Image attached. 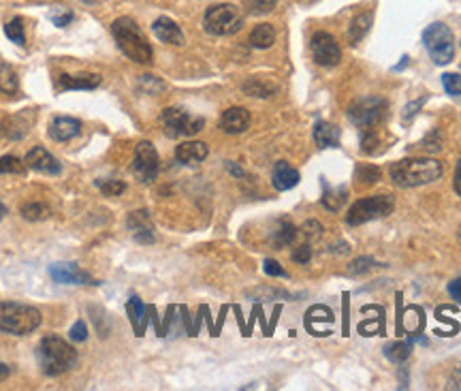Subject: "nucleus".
Listing matches in <instances>:
<instances>
[{
  "instance_id": "obj_1",
  "label": "nucleus",
  "mask_w": 461,
  "mask_h": 391,
  "mask_svg": "<svg viewBox=\"0 0 461 391\" xmlns=\"http://www.w3.org/2000/svg\"><path fill=\"white\" fill-rule=\"evenodd\" d=\"M36 360L45 377H60L75 368L77 351L64 338L56 334H47L45 338H41L36 347Z\"/></svg>"
},
{
  "instance_id": "obj_2",
  "label": "nucleus",
  "mask_w": 461,
  "mask_h": 391,
  "mask_svg": "<svg viewBox=\"0 0 461 391\" xmlns=\"http://www.w3.org/2000/svg\"><path fill=\"white\" fill-rule=\"evenodd\" d=\"M111 34H113L118 47L122 49V54L126 58H130L133 62H139V64L152 62V56H154L152 45H150V41L145 39V34L141 32V28L137 26L135 19L118 17L111 24Z\"/></svg>"
},
{
  "instance_id": "obj_3",
  "label": "nucleus",
  "mask_w": 461,
  "mask_h": 391,
  "mask_svg": "<svg viewBox=\"0 0 461 391\" xmlns=\"http://www.w3.org/2000/svg\"><path fill=\"white\" fill-rule=\"evenodd\" d=\"M442 176V163L436 158H404L391 167V180L400 188H417L436 182Z\"/></svg>"
},
{
  "instance_id": "obj_4",
  "label": "nucleus",
  "mask_w": 461,
  "mask_h": 391,
  "mask_svg": "<svg viewBox=\"0 0 461 391\" xmlns=\"http://www.w3.org/2000/svg\"><path fill=\"white\" fill-rule=\"evenodd\" d=\"M41 325V313L34 306L17 302H0V332L11 336H28Z\"/></svg>"
},
{
  "instance_id": "obj_5",
  "label": "nucleus",
  "mask_w": 461,
  "mask_h": 391,
  "mask_svg": "<svg viewBox=\"0 0 461 391\" xmlns=\"http://www.w3.org/2000/svg\"><path fill=\"white\" fill-rule=\"evenodd\" d=\"M205 32L214 36H231L244 28V13L235 4H214L205 11L203 17Z\"/></svg>"
},
{
  "instance_id": "obj_6",
  "label": "nucleus",
  "mask_w": 461,
  "mask_h": 391,
  "mask_svg": "<svg viewBox=\"0 0 461 391\" xmlns=\"http://www.w3.org/2000/svg\"><path fill=\"white\" fill-rule=\"evenodd\" d=\"M423 43L436 64H449L455 58V39L453 32L447 24L436 21L425 28L423 32Z\"/></svg>"
},
{
  "instance_id": "obj_7",
  "label": "nucleus",
  "mask_w": 461,
  "mask_h": 391,
  "mask_svg": "<svg viewBox=\"0 0 461 391\" xmlns=\"http://www.w3.org/2000/svg\"><path fill=\"white\" fill-rule=\"evenodd\" d=\"M395 208V201L391 195H374V197H366V199H359L346 214V223L357 227V225H363V223H370V220H376V218H385L393 212Z\"/></svg>"
},
{
  "instance_id": "obj_8",
  "label": "nucleus",
  "mask_w": 461,
  "mask_h": 391,
  "mask_svg": "<svg viewBox=\"0 0 461 391\" xmlns=\"http://www.w3.org/2000/svg\"><path fill=\"white\" fill-rule=\"evenodd\" d=\"M387 116V101L380 96H363L348 107V118L361 128H376Z\"/></svg>"
},
{
  "instance_id": "obj_9",
  "label": "nucleus",
  "mask_w": 461,
  "mask_h": 391,
  "mask_svg": "<svg viewBox=\"0 0 461 391\" xmlns=\"http://www.w3.org/2000/svg\"><path fill=\"white\" fill-rule=\"evenodd\" d=\"M205 120L199 116H192L180 107H167L162 111V126H165V135L167 137H192L203 128Z\"/></svg>"
},
{
  "instance_id": "obj_10",
  "label": "nucleus",
  "mask_w": 461,
  "mask_h": 391,
  "mask_svg": "<svg viewBox=\"0 0 461 391\" xmlns=\"http://www.w3.org/2000/svg\"><path fill=\"white\" fill-rule=\"evenodd\" d=\"M160 169V158L156 148L150 141H139L135 148V158H133V173L139 182L150 184L156 180Z\"/></svg>"
},
{
  "instance_id": "obj_11",
  "label": "nucleus",
  "mask_w": 461,
  "mask_h": 391,
  "mask_svg": "<svg viewBox=\"0 0 461 391\" xmlns=\"http://www.w3.org/2000/svg\"><path fill=\"white\" fill-rule=\"evenodd\" d=\"M310 47H312V56L316 64L321 66H336L342 58V49L336 36L329 32H316L310 41Z\"/></svg>"
},
{
  "instance_id": "obj_12",
  "label": "nucleus",
  "mask_w": 461,
  "mask_h": 391,
  "mask_svg": "<svg viewBox=\"0 0 461 391\" xmlns=\"http://www.w3.org/2000/svg\"><path fill=\"white\" fill-rule=\"evenodd\" d=\"M26 167H30L38 173H45V176H58L62 171L60 161L51 152H47L43 146H34L26 154Z\"/></svg>"
},
{
  "instance_id": "obj_13",
  "label": "nucleus",
  "mask_w": 461,
  "mask_h": 391,
  "mask_svg": "<svg viewBox=\"0 0 461 391\" xmlns=\"http://www.w3.org/2000/svg\"><path fill=\"white\" fill-rule=\"evenodd\" d=\"M49 276L53 283L58 285H96V280H92L86 272L79 270L77 263H53L49 268Z\"/></svg>"
},
{
  "instance_id": "obj_14",
  "label": "nucleus",
  "mask_w": 461,
  "mask_h": 391,
  "mask_svg": "<svg viewBox=\"0 0 461 391\" xmlns=\"http://www.w3.org/2000/svg\"><path fill=\"white\" fill-rule=\"evenodd\" d=\"M81 133V122L71 116H56L49 124V137L53 141H71Z\"/></svg>"
},
{
  "instance_id": "obj_15",
  "label": "nucleus",
  "mask_w": 461,
  "mask_h": 391,
  "mask_svg": "<svg viewBox=\"0 0 461 391\" xmlns=\"http://www.w3.org/2000/svg\"><path fill=\"white\" fill-rule=\"evenodd\" d=\"M250 126V113L246 107H229L220 118V128L227 135H239Z\"/></svg>"
},
{
  "instance_id": "obj_16",
  "label": "nucleus",
  "mask_w": 461,
  "mask_h": 391,
  "mask_svg": "<svg viewBox=\"0 0 461 391\" xmlns=\"http://www.w3.org/2000/svg\"><path fill=\"white\" fill-rule=\"evenodd\" d=\"M126 225H128V229L133 231V238H135L139 244H152V242H154V227H152L150 216H147L145 210L130 212Z\"/></svg>"
},
{
  "instance_id": "obj_17",
  "label": "nucleus",
  "mask_w": 461,
  "mask_h": 391,
  "mask_svg": "<svg viewBox=\"0 0 461 391\" xmlns=\"http://www.w3.org/2000/svg\"><path fill=\"white\" fill-rule=\"evenodd\" d=\"M301 176L295 167H291L286 161H278L274 165V171H271V184L276 191H291L299 184Z\"/></svg>"
},
{
  "instance_id": "obj_18",
  "label": "nucleus",
  "mask_w": 461,
  "mask_h": 391,
  "mask_svg": "<svg viewBox=\"0 0 461 391\" xmlns=\"http://www.w3.org/2000/svg\"><path fill=\"white\" fill-rule=\"evenodd\" d=\"M100 86V75L96 73H77V75H60L58 88L60 90H96Z\"/></svg>"
},
{
  "instance_id": "obj_19",
  "label": "nucleus",
  "mask_w": 461,
  "mask_h": 391,
  "mask_svg": "<svg viewBox=\"0 0 461 391\" xmlns=\"http://www.w3.org/2000/svg\"><path fill=\"white\" fill-rule=\"evenodd\" d=\"M152 32L162 43H169V45H182L184 43V32L171 17H158L152 24Z\"/></svg>"
},
{
  "instance_id": "obj_20",
  "label": "nucleus",
  "mask_w": 461,
  "mask_h": 391,
  "mask_svg": "<svg viewBox=\"0 0 461 391\" xmlns=\"http://www.w3.org/2000/svg\"><path fill=\"white\" fill-rule=\"evenodd\" d=\"M209 154L207 143L203 141H184L175 148V158L184 165H199Z\"/></svg>"
},
{
  "instance_id": "obj_21",
  "label": "nucleus",
  "mask_w": 461,
  "mask_h": 391,
  "mask_svg": "<svg viewBox=\"0 0 461 391\" xmlns=\"http://www.w3.org/2000/svg\"><path fill=\"white\" fill-rule=\"evenodd\" d=\"M314 141L318 148H336L340 143V128L331 122H316Z\"/></svg>"
},
{
  "instance_id": "obj_22",
  "label": "nucleus",
  "mask_w": 461,
  "mask_h": 391,
  "mask_svg": "<svg viewBox=\"0 0 461 391\" xmlns=\"http://www.w3.org/2000/svg\"><path fill=\"white\" fill-rule=\"evenodd\" d=\"M276 43V28L271 24H259L250 32V45L257 49H269Z\"/></svg>"
},
{
  "instance_id": "obj_23",
  "label": "nucleus",
  "mask_w": 461,
  "mask_h": 391,
  "mask_svg": "<svg viewBox=\"0 0 461 391\" xmlns=\"http://www.w3.org/2000/svg\"><path fill=\"white\" fill-rule=\"evenodd\" d=\"M370 26H372V13H370V11L359 13V15L351 21V28H348V41H351L353 45H355V43H359V41L368 34Z\"/></svg>"
},
{
  "instance_id": "obj_24",
  "label": "nucleus",
  "mask_w": 461,
  "mask_h": 391,
  "mask_svg": "<svg viewBox=\"0 0 461 391\" xmlns=\"http://www.w3.org/2000/svg\"><path fill=\"white\" fill-rule=\"evenodd\" d=\"M126 310H128V319H130L137 336H139V330H141V336H143V330H145V317H143L145 315V306L141 304V300L133 295L128 300V304H126Z\"/></svg>"
},
{
  "instance_id": "obj_25",
  "label": "nucleus",
  "mask_w": 461,
  "mask_h": 391,
  "mask_svg": "<svg viewBox=\"0 0 461 391\" xmlns=\"http://www.w3.org/2000/svg\"><path fill=\"white\" fill-rule=\"evenodd\" d=\"M17 90H19V77H17V73L9 64L0 62V92L2 94H15Z\"/></svg>"
},
{
  "instance_id": "obj_26",
  "label": "nucleus",
  "mask_w": 461,
  "mask_h": 391,
  "mask_svg": "<svg viewBox=\"0 0 461 391\" xmlns=\"http://www.w3.org/2000/svg\"><path fill=\"white\" fill-rule=\"evenodd\" d=\"M244 92L250 94V96H263L265 98V96H271L276 92V86L269 83V81H265V79H261V77H252V79H248L244 83Z\"/></svg>"
},
{
  "instance_id": "obj_27",
  "label": "nucleus",
  "mask_w": 461,
  "mask_h": 391,
  "mask_svg": "<svg viewBox=\"0 0 461 391\" xmlns=\"http://www.w3.org/2000/svg\"><path fill=\"white\" fill-rule=\"evenodd\" d=\"M295 238H297V229H295L289 220H280V225H278V229H276V233H274V244H276L278 248H282V246L293 244Z\"/></svg>"
},
{
  "instance_id": "obj_28",
  "label": "nucleus",
  "mask_w": 461,
  "mask_h": 391,
  "mask_svg": "<svg viewBox=\"0 0 461 391\" xmlns=\"http://www.w3.org/2000/svg\"><path fill=\"white\" fill-rule=\"evenodd\" d=\"M410 353H413L410 342H393V345L385 347V355H387V360L393 362V364L406 362V360L410 357Z\"/></svg>"
},
{
  "instance_id": "obj_29",
  "label": "nucleus",
  "mask_w": 461,
  "mask_h": 391,
  "mask_svg": "<svg viewBox=\"0 0 461 391\" xmlns=\"http://www.w3.org/2000/svg\"><path fill=\"white\" fill-rule=\"evenodd\" d=\"M4 34L9 36V41H13L15 45L24 47L26 45V32H24V21L21 17H13L11 21L4 24Z\"/></svg>"
},
{
  "instance_id": "obj_30",
  "label": "nucleus",
  "mask_w": 461,
  "mask_h": 391,
  "mask_svg": "<svg viewBox=\"0 0 461 391\" xmlns=\"http://www.w3.org/2000/svg\"><path fill=\"white\" fill-rule=\"evenodd\" d=\"M19 212H21V216H24L26 220H32V223L43 220V218H47V216H49V208H47L45 203H38V201L24 203Z\"/></svg>"
},
{
  "instance_id": "obj_31",
  "label": "nucleus",
  "mask_w": 461,
  "mask_h": 391,
  "mask_svg": "<svg viewBox=\"0 0 461 391\" xmlns=\"http://www.w3.org/2000/svg\"><path fill=\"white\" fill-rule=\"evenodd\" d=\"M346 201V191L344 188H329L325 191V197H323V205L331 212H338L342 208V203Z\"/></svg>"
},
{
  "instance_id": "obj_32",
  "label": "nucleus",
  "mask_w": 461,
  "mask_h": 391,
  "mask_svg": "<svg viewBox=\"0 0 461 391\" xmlns=\"http://www.w3.org/2000/svg\"><path fill=\"white\" fill-rule=\"evenodd\" d=\"M2 173H15V176H24L26 173V161H19L13 154L0 156V176Z\"/></svg>"
},
{
  "instance_id": "obj_33",
  "label": "nucleus",
  "mask_w": 461,
  "mask_h": 391,
  "mask_svg": "<svg viewBox=\"0 0 461 391\" xmlns=\"http://www.w3.org/2000/svg\"><path fill=\"white\" fill-rule=\"evenodd\" d=\"M278 0H244V6L250 15H267L276 9Z\"/></svg>"
},
{
  "instance_id": "obj_34",
  "label": "nucleus",
  "mask_w": 461,
  "mask_h": 391,
  "mask_svg": "<svg viewBox=\"0 0 461 391\" xmlns=\"http://www.w3.org/2000/svg\"><path fill=\"white\" fill-rule=\"evenodd\" d=\"M96 186L105 197H120L126 191V184L122 180H96Z\"/></svg>"
},
{
  "instance_id": "obj_35",
  "label": "nucleus",
  "mask_w": 461,
  "mask_h": 391,
  "mask_svg": "<svg viewBox=\"0 0 461 391\" xmlns=\"http://www.w3.org/2000/svg\"><path fill=\"white\" fill-rule=\"evenodd\" d=\"M376 180H380V171H378L376 167L363 165L361 169H357V182H359V184L370 186V184H374Z\"/></svg>"
},
{
  "instance_id": "obj_36",
  "label": "nucleus",
  "mask_w": 461,
  "mask_h": 391,
  "mask_svg": "<svg viewBox=\"0 0 461 391\" xmlns=\"http://www.w3.org/2000/svg\"><path fill=\"white\" fill-rule=\"evenodd\" d=\"M442 86L451 96H461V77L457 73H445L442 75Z\"/></svg>"
},
{
  "instance_id": "obj_37",
  "label": "nucleus",
  "mask_w": 461,
  "mask_h": 391,
  "mask_svg": "<svg viewBox=\"0 0 461 391\" xmlns=\"http://www.w3.org/2000/svg\"><path fill=\"white\" fill-rule=\"evenodd\" d=\"M374 268H376V261H374V259H370V257H363V259L353 261V263L348 265V272H351V274H355V276H359V274H368V272H372Z\"/></svg>"
},
{
  "instance_id": "obj_38",
  "label": "nucleus",
  "mask_w": 461,
  "mask_h": 391,
  "mask_svg": "<svg viewBox=\"0 0 461 391\" xmlns=\"http://www.w3.org/2000/svg\"><path fill=\"white\" fill-rule=\"evenodd\" d=\"M68 338H71L73 342H83V340L88 338V327H86V323H83V321L73 323V327L68 330Z\"/></svg>"
},
{
  "instance_id": "obj_39",
  "label": "nucleus",
  "mask_w": 461,
  "mask_h": 391,
  "mask_svg": "<svg viewBox=\"0 0 461 391\" xmlns=\"http://www.w3.org/2000/svg\"><path fill=\"white\" fill-rule=\"evenodd\" d=\"M316 321H325V323H331L333 321V313L329 310V308H325L323 310V317H314V313L312 310H308V315H306V327L310 330Z\"/></svg>"
},
{
  "instance_id": "obj_40",
  "label": "nucleus",
  "mask_w": 461,
  "mask_h": 391,
  "mask_svg": "<svg viewBox=\"0 0 461 391\" xmlns=\"http://www.w3.org/2000/svg\"><path fill=\"white\" fill-rule=\"evenodd\" d=\"M310 259H312V248L308 244H301L299 248H295L293 261H297V263H310Z\"/></svg>"
},
{
  "instance_id": "obj_41",
  "label": "nucleus",
  "mask_w": 461,
  "mask_h": 391,
  "mask_svg": "<svg viewBox=\"0 0 461 391\" xmlns=\"http://www.w3.org/2000/svg\"><path fill=\"white\" fill-rule=\"evenodd\" d=\"M263 270H265V274H267V276H280V278H284V276H286V272L282 270V265H280L278 261H274V259H267Z\"/></svg>"
},
{
  "instance_id": "obj_42",
  "label": "nucleus",
  "mask_w": 461,
  "mask_h": 391,
  "mask_svg": "<svg viewBox=\"0 0 461 391\" xmlns=\"http://www.w3.org/2000/svg\"><path fill=\"white\" fill-rule=\"evenodd\" d=\"M73 19H75V15H73L71 11H64V13H60V15H51V21H53L58 28H64V26H68Z\"/></svg>"
},
{
  "instance_id": "obj_43",
  "label": "nucleus",
  "mask_w": 461,
  "mask_h": 391,
  "mask_svg": "<svg viewBox=\"0 0 461 391\" xmlns=\"http://www.w3.org/2000/svg\"><path fill=\"white\" fill-rule=\"evenodd\" d=\"M449 295L461 304V278H455L453 283H449Z\"/></svg>"
},
{
  "instance_id": "obj_44",
  "label": "nucleus",
  "mask_w": 461,
  "mask_h": 391,
  "mask_svg": "<svg viewBox=\"0 0 461 391\" xmlns=\"http://www.w3.org/2000/svg\"><path fill=\"white\" fill-rule=\"evenodd\" d=\"M453 184H455V191H457V195L461 197V161L457 163V169H455V180H453Z\"/></svg>"
},
{
  "instance_id": "obj_45",
  "label": "nucleus",
  "mask_w": 461,
  "mask_h": 391,
  "mask_svg": "<svg viewBox=\"0 0 461 391\" xmlns=\"http://www.w3.org/2000/svg\"><path fill=\"white\" fill-rule=\"evenodd\" d=\"M453 387H457V390H461V366H457V370H455V375H453Z\"/></svg>"
},
{
  "instance_id": "obj_46",
  "label": "nucleus",
  "mask_w": 461,
  "mask_h": 391,
  "mask_svg": "<svg viewBox=\"0 0 461 391\" xmlns=\"http://www.w3.org/2000/svg\"><path fill=\"white\" fill-rule=\"evenodd\" d=\"M229 169H231V173H235V176H244V171H242L237 165H233V163H229Z\"/></svg>"
},
{
  "instance_id": "obj_47",
  "label": "nucleus",
  "mask_w": 461,
  "mask_h": 391,
  "mask_svg": "<svg viewBox=\"0 0 461 391\" xmlns=\"http://www.w3.org/2000/svg\"><path fill=\"white\" fill-rule=\"evenodd\" d=\"M6 377H9V368H6L4 364H0V381L6 379Z\"/></svg>"
},
{
  "instance_id": "obj_48",
  "label": "nucleus",
  "mask_w": 461,
  "mask_h": 391,
  "mask_svg": "<svg viewBox=\"0 0 461 391\" xmlns=\"http://www.w3.org/2000/svg\"><path fill=\"white\" fill-rule=\"evenodd\" d=\"M4 214H6V208H4V205H2V203H0V220H2V218H4Z\"/></svg>"
},
{
  "instance_id": "obj_49",
  "label": "nucleus",
  "mask_w": 461,
  "mask_h": 391,
  "mask_svg": "<svg viewBox=\"0 0 461 391\" xmlns=\"http://www.w3.org/2000/svg\"><path fill=\"white\" fill-rule=\"evenodd\" d=\"M86 2H90V4H92V2H96V0H86Z\"/></svg>"
},
{
  "instance_id": "obj_50",
  "label": "nucleus",
  "mask_w": 461,
  "mask_h": 391,
  "mask_svg": "<svg viewBox=\"0 0 461 391\" xmlns=\"http://www.w3.org/2000/svg\"><path fill=\"white\" fill-rule=\"evenodd\" d=\"M460 238H461V235H460Z\"/></svg>"
}]
</instances>
